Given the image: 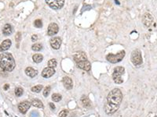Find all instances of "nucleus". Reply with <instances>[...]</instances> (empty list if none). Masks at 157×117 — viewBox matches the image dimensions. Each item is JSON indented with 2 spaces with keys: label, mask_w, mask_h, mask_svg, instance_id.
I'll return each mask as SVG.
<instances>
[{
  "label": "nucleus",
  "mask_w": 157,
  "mask_h": 117,
  "mask_svg": "<svg viewBox=\"0 0 157 117\" xmlns=\"http://www.w3.org/2000/svg\"><path fill=\"white\" fill-rule=\"evenodd\" d=\"M68 112L67 110H62L59 113V117H66L68 115Z\"/></svg>",
  "instance_id": "obj_29"
},
{
  "label": "nucleus",
  "mask_w": 157,
  "mask_h": 117,
  "mask_svg": "<svg viewBox=\"0 0 157 117\" xmlns=\"http://www.w3.org/2000/svg\"><path fill=\"white\" fill-rule=\"evenodd\" d=\"M59 31V27L56 23H51L48 26L47 29V35L49 36H53L56 34H57Z\"/></svg>",
  "instance_id": "obj_8"
},
{
  "label": "nucleus",
  "mask_w": 157,
  "mask_h": 117,
  "mask_svg": "<svg viewBox=\"0 0 157 117\" xmlns=\"http://www.w3.org/2000/svg\"><path fill=\"white\" fill-rule=\"evenodd\" d=\"M21 33L20 32H18L17 34L16 35V36H15V39H16V41H17V43H19L20 42V40H21Z\"/></svg>",
  "instance_id": "obj_30"
},
{
  "label": "nucleus",
  "mask_w": 157,
  "mask_h": 117,
  "mask_svg": "<svg viewBox=\"0 0 157 117\" xmlns=\"http://www.w3.org/2000/svg\"><path fill=\"white\" fill-rule=\"evenodd\" d=\"M118 109H119V107L112 105H110V104L108 103V102L105 105V111L108 115H112V114H114L118 110Z\"/></svg>",
  "instance_id": "obj_14"
},
{
  "label": "nucleus",
  "mask_w": 157,
  "mask_h": 117,
  "mask_svg": "<svg viewBox=\"0 0 157 117\" xmlns=\"http://www.w3.org/2000/svg\"><path fill=\"white\" fill-rule=\"evenodd\" d=\"M50 109H52V110H54L55 109V105H53V103H52V102H50Z\"/></svg>",
  "instance_id": "obj_32"
},
{
  "label": "nucleus",
  "mask_w": 157,
  "mask_h": 117,
  "mask_svg": "<svg viewBox=\"0 0 157 117\" xmlns=\"http://www.w3.org/2000/svg\"><path fill=\"white\" fill-rule=\"evenodd\" d=\"M31 48H32L33 51H35V52H39V51H41L42 48H43V45L41 44L36 43L34 44V45L31 46Z\"/></svg>",
  "instance_id": "obj_23"
},
{
  "label": "nucleus",
  "mask_w": 157,
  "mask_h": 117,
  "mask_svg": "<svg viewBox=\"0 0 157 117\" xmlns=\"http://www.w3.org/2000/svg\"><path fill=\"white\" fill-rule=\"evenodd\" d=\"M50 90H51V87L50 86L46 87L45 89L43 90V95L45 96V97H47L49 95V94H50Z\"/></svg>",
  "instance_id": "obj_27"
},
{
  "label": "nucleus",
  "mask_w": 157,
  "mask_h": 117,
  "mask_svg": "<svg viewBox=\"0 0 157 117\" xmlns=\"http://www.w3.org/2000/svg\"><path fill=\"white\" fill-rule=\"evenodd\" d=\"M61 98H62V97H61V94H57V93H55V94H52V100H53V101L58 102V101H61Z\"/></svg>",
  "instance_id": "obj_24"
},
{
  "label": "nucleus",
  "mask_w": 157,
  "mask_h": 117,
  "mask_svg": "<svg viewBox=\"0 0 157 117\" xmlns=\"http://www.w3.org/2000/svg\"><path fill=\"white\" fill-rule=\"evenodd\" d=\"M16 66L15 60L10 53L3 52L0 54V67L5 71L11 72Z\"/></svg>",
  "instance_id": "obj_1"
},
{
  "label": "nucleus",
  "mask_w": 157,
  "mask_h": 117,
  "mask_svg": "<svg viewBox=\"0 0 157 117\" xmlns=\"http://www.w3.org/2000/svg\"><path fill=\"white\" fill-rule=\"evenodd\" d=\"M55 74V70L53 67H46L42 72V76L44 78H50Z\"/></svg>",
  "instance_id": "obj_11"
},
{
  "label": "nucleus",
  "mask_w": 157,
  "mask_h": 117,
  "mask_svg": "<svg viewBox=\"0 0 157 117\" xmlns=\"http://www.w3.org/2000/svg\"><path fill=\"white\" fill-rule=\"evenodd\" d=\"M57 60L55 59V58H52V59H50V61L48 62V66L50 67H53V68H55L57 66Z\"/></svg>",
  "instance_id": "obj_25"
},
{
  "label": "nucleus",
  "mask_w": 157,
  "mask_h": 117,
  "mask_svg": "<svg viewBox=\"0 0 157 117\" xmlns=\"http://www.w3.org/2000/svg\"><path fill=\"white\" fill-rule=\"evenodd\" d=\"M12 45V41L9 39L3 41L0 45V52H5V51L8 50Z\"/></svg>",
  "instance_id": "obj_16"
},
{
  "label": "nucleus",
  "mask_w": 157,
  "mask_h": 117,
  "mask_svg": "<svg viewBox=\"0 0 157 117\" xmlns=\"http://www.w3.org/2000/svg\"><path fill=\"white\" fill-rule=\"evenodd\" d=\"M43 85L39 84V85H36L35 87H32L31 90V91L35 92V93H39V92L41 91V90H43Z\"/></svg>",
  "instance_id": "obj_22"
},
{
  "label": "nucleus",
  "mask_w": 157,
  "mask_h": 117,
  "mask_svg": "<svg viewBox=\"0 0 157 117\" xmlns=\"http://www.w3.org/2000/svg\"><path fill=\"white\" fill-rule=\"evenodd\" d=\"M62 81H63L64 86H65V87L66 89H67V90L72 89V87H73V82H72V80L71 79L70 77H65L63 78Z\"/></svg>",
  "instance_id": "obj_15"
},
{
  "label": "nucleus",
  "mask_w": 157,
  "mask_h": 117,
  "mask_svg": "<svg viewBox=\"0 0 157 117\" xmlns=\"http://www.w3.org/2000/svg\"><path fill=\"white\" fill-rule=\"evenodd\" d=\"M125 73V69L122 66H116L114 69V72L112 74V78L114 82L117 84H122L123 80L122 78V75H123Z\"/></svg>",
  "instance_id": "obj_3"
},
{
  "label": "nucleus",
  "mask_w": 157,
  "mask_h": 117,
  "mask_svg": "<svg viewBox=\"0 0 157 117\" xmlns=\"http://www.w3.org/2000/svg\"><path fill=\"white\" fill-rule=\"evenodd\" d=\"M32 58H33V61L36 63H39L41 62L42 61L43 59V56L41 54H35L32 56Z\"/></svg>",
  "instance_id": "obj_21"
},
{
  "label": "nucleus",
  "mask_w": 157,
  "mask_h": 117,
  "mask_svg": "<svg viewBox=\"0 0 157 117\" xmlns=\"http://www.w3.org/2000/svg\"><path fill=\"white\" fill-rule=\"evenodd\" d=\"M153 21H154L153 16L148 13H144L143 16H142V22H143L144 25L146 27H149L153 24Z\"/></svg>",
  "instance_id": "obj_7"
},
{
  "label": "nucleus",
  "mask_w": 157,
  "mask_h": 117,
  "mask_svg": "<svg viewBox=\"0 0 157 117\" xmlns=\"http://www.w3.org/2000/svg\"><path fill=\"white\" fill-rule=\"evenodd\" d=\"M77 66L78 68H80V69L85 70L87 72H89L91 70V65H90V62L88 60L82 61V62H78Z\"/></svg>",
  "instance_id": "obj_13"
},
{
  "label": "nucleus",
  "mask_w": 157,
  "mask_h": 117,
  "mask_svg": "<svg viewBox=\"0 0 157 117\" xmlns=\"http://www.w3.org/2000/svg\"><path fill=\"white\" fill-rule=\"evenodd\" d=\"M131 60L132 63L134 66H139L141 65L142 63V56H141V52L139 49H135L131 53Z\"/></svg>",
  "instance_id": "obj_5"
},
{
  "label": "nucleus",
  "mask_w": 157,
  "mask_h": 117,
  "mask_svg": "<svg viewBox=\"0 0 157 117\" xmlns=\"http://www.w3.org/2000/svg\"><path fill=\"white\" fill-rule=\"evenodd\" d=\"M156 117H157V116H156Z\"/></svg>",
  "instance_id": "obj_35"
},
{
  "label": "nucleus",
  "mask_w": 157,
  "mask_h": 117,
  "mask_svg": "<svg viewBox=\"0 0 157 117\" xmlns=\"http://www.w3.org/2000/svg\"><path fill=\"white\" fill-rule=\"evenodd\" d=\"M31 104L34 107H36V108H39V109H43L44 108L43 103L39 99H33L32 101H31Z\"/></svg>",
  "instance_id": "obj_20"
},
{
  "label": "nucleus",
  "mask_w": 157,
  "mask_h": 117,
  "mask_svg": "<svg viewBox=\"0 0 157 117\" xmlns=\"http://www.w3.org/2000/svg\"><path fill=\"white\" fill-rule=\"evenodd\" d=\"M50 44L53 49H59L61 45V39L59 37H55L50 39Z\"/></svg>",
  "instance_id": "obj_12"
},
{
  "label": "nucleus",
  "mask_w": 157,
  "mask_h": 117,
  "mask_svg": "<svg viewBox=\"0 0 157 117\" xmlns=\"http://www.w3.org/2000/svg\"><path fill=\"white\" fill-rule=\"evenodd\" d=\"M125 55H126V52H125L124 50H122V51H120L116 55L110 53V54L107 55L106 58H107V60L111 63H117V62H121V61L123 59V58L125 57Z\"/></svg>",
  "instance_id": "obj_4"
},
{
  "label": "nucleus",
  "mask_w": 157,
  "mask_h": 117,
  "mask_svg": "<svg viewBox=\"0 0 157 117\" xmlns=\"http://www.w3.org/2000/svg\"><path fill=\"white\" fill-rule=\"evenodd\" d=\"M25 74H26L27 76L33 78V77H35V76H37L38 71L36 70L33 69L32 67H27L25 69Z\"/></svg>",
  "instance_id": "obj_17"
},
{
  "label": "nucleus",
  "mask_w": 157,
  "mask_h": 117,
  "mask_svg": "<svg viewBox=\"0 0 157 117\" xmlns=\"http://www.w3.org/2000/svg\"><path fill=\"white\" fill-rule=\"evenodd\" d=\"M34 25H35V27L41 28L42 27H43V23H42V20H36L35 21V23H34Z\"/></svg>",
  "instance_id": "obj_28"
},
{
  "label": "nucleus",
  "mask_w": 157,
  "mask_h": 117,
  "mask_svg": "<svg viewBox=\"0 0 157 117\" xmlns=\"http://www.w3.org/2000/svg\"><path fill=\"white\" fill-rule=\"evenodd\" d=\"M122 100V93L119 88L112 90L108 94L107 102L112 105L119 107Z\"/></svg>",
  "instance_id": "obj_2"
},
{
  "label": "nucleus",
  "mask_w": 157,
  "mask_h": 117,
  "mask_svg": "<svg viewBox=\"0 0 157 117\" xmlns=\"http://www.w3.org/2000/svg\"><path fill=\"white\" fill-rule=\"evenodd\" d=\"M115 1H116V3H117L118 5H119V1H118V0H115Z\"/></svg>",
  "instance_id": "obj_34"
},
{
  "label": "nucleus",
  "mask_w": 157,
  "mask_h": 117,
  "mask_svg": "<svg viewBox=\"0 0 157 117\" xmlns=\"http://www.w3.org/2000/svg\"><path fill=\"white\" fill-rule=\"evenodd\" d=\"M37 40H38V36L36 35H34L31 36V41H36Z\"/></svg>",
  "instance_id": "obj_31"
},
{
  "label": "nucleus",
  "mask_w": 157,
  "mask_h": 117,
  "mask_svg": "<svg viewBox=\"0 0 157 117\" xmlns=\"http://www.w3.org/2000/svg\"><path fill=\"white\" fill-rule=\"evenodd\" d=\"M9 87V84H5V86H4V90H8V88Z\"/></svg>",
  "instance_id": "obj_33"
},
{
  "label": "nucleus",
  "mask_w": 157,
  "mask_h": 117,
  "mask_svg": "<svg viewBox=\"0 0 157 117\" xmlns=\"http://www.w3.org/2000/svg\"><path fill=\"white\" fill-rule=\"evenodd\" d=\"M73 58H74L75 62L78 63L79 62H82V61H85L87 60V55L85 54V52H82V51H79V52H77L75 54L73 55Z\"/></svg>",
  "instance_id": "obj_10"
},
{
  "label": "nucleus",
  "mask_w": 157,
  "mask_h": 117,
  "mask_svg": "<svg viewBox=\"0 0 157 117\" xmlns=\"http://www.w3.org/2000/svg\"><path fill=\"white\" fill-rule=\"evenodd\" d=\"M81 102H82L83 106L85 107V108H90V105H91L90 99L88 98V97L86 95L82 96V98H81Z\"/></svg>",
  "instance_id": "obj_19"
},
{
  "label": "nucleus",
  "mask_w": 157,
  "mask_h": 117,
  "mask_svg": "<svg viewBox=\"0 0 157 117\" xmlns=\"http://www.w3.org/2000/svg\"><path fill=\"white\" fill-rule=\"evenodd\" d=\"M12 33H13V27H12V26L9 23L5 24L3 29H2V34L6 36H8L10 35Z\"/></svg>",
  "instance_id": "obj_18"
},
{
  "label": "nucleus",
  "mask_w": 157,
  "mask_h": 117,
  "mask_svg": "<svg viewBox=\"0 0 157 117\" xmlns=\"http://www.w3.org/2000/svg\"><path fill=\"white\" fill-rule=\"evenodd\" d=\"M50 8L53 9H60L65 4V0H45Z\"/></svg>",
  "instance_id": "obj_6"
},
{
  "label": "nucleus",
  "mask_w": 157,
  "mask_h": 117,
  "mask_svg": "<svg viewBox=\"0 0 157 117\" xmlns=\"http://www.w3.org/2000/svg\"><path fill=\"white\" fill-rule=\"evenodd\" d=\"M31 105V102H29L28 101L21 102L18 105V109H19L20 113H21L22 114H25L27 113V111L28 110V109L30 108Z\"/></svg>",
  "instance_id": "obj_9"
},
{
  "label": "nucleus",
  "mask_w": 157,
  "mask_h": 117,
  "mask_svg": "<svg viewBox=\"0 0 157 117\" xmlns=\"http://www.w3.org/2000/svg\"><path fill=\"white\" fill-rule=\"evenodd\" d=\"M23 92H24L23 89L21 88V87H17L15 89V94L17 97H21L23 94Z\"/></svg>",
  "instance_id": "obj_26"
}]
</instances>
